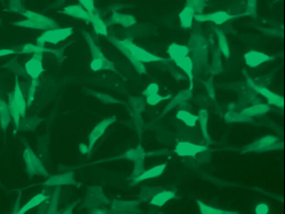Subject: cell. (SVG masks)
Masks as SVG:
<instances>
[{"instance_id": "obj_4", "label": "cell", "mask_w": 285, "mask_h": 214, "mask_svg": "<svg viewBox=\"0 0 285 214\" xmlns=\"http://www.w3.org/2000/svg\"><path fill=\"white\" fill-rule=\"evenodd\" d=\"M282 148H283V143L279 141V139L276 136L266 135L249 144L248 146H246L242 150V152L243 153H261V152L278 150Z\"/></svg>"}, {"instance_id": "obj_43", "label": "cell", "mask_w": 285, "mask_h": 214, "mask_svg": "<svg viewBox=\"0 0 285 214\" xmlns=\"http://www.w3.org/2000/svg\"><path fill=\"white\" fill-rule=\"evenodd\" d=\"M223 70L222 68V62H221V58H220V52L215 51L213 53V64H212V72L217 74L219 72H221Z\"/></svg>"}, {"instance_id": "obj_12", "label": "cell", "mask_w": 285, "mask_h": 214, "mask_svg": "<svg viewBox=\"0 0 285 214\" xmlns=\"http://www.w3.org/2000/svg\"><path fill=\"white\" fill-rule=\"evenodd\" d=\"M244 60H245V63L248 67L255 69V68H258L265 63L273 61L274 57L271 55L265 54L263 52L251 50V51H248L245 53Z\"/></svg>"}, {"instance_id": "obj_48", "label": "cell", "mask_w": 285, "mask_h": 214, "mask_svg": "<svg viewBox=\"0 0 285 214\" xmlns=\"http://www.w3.org/2000/svg\"><path fill=\"white\" fill-rule=\"evenodd\" d=\"M78 2H79V5H81L90 14L96 11L94 0H78Z\"/></svg>"}, {"instance_id": "obj_50", "label": "cell", "mask_w": 285, "mask_h": 214, "mask_svg": "<svg viewBox=\"0 0 285 214\" xmlns=\"http://www.w3.org/2000/svg\"><path fill=\"white\" fill-rule=\"evenodd\" d=\"M269 211H270V208H269L268 204L263 203V202L257 204V206L255 208V212L257 214H267V213H269Z\"/></svg>"}, {"instance_id": "obj_27", "label": "cell", "mask_w": 285, "mask_h": 214, "mask_svg": "<svg viewBox=\"0 0 285 214\" xmlns=\"http://www.w3.org/2000/svg\"><path fill=\"white\" fill-rule=\"evenodd\" d=\"M11 120L12 117L9 111L8 103L2 97H0V127L3 131L7 130Z\"/></svg>"}, {"instance_id": "obj_1", "label": "cell", "mask_w": 285, "mask_h": 214, "mask_svg": "<svg viewBox=\"0 0 285 214\" xmlns=\"http://www.w3.org/2000/svg\"><path fill=\"white\" fill-rule=\"evenodd\" d=\"M109 42L113 44L132 64L138 73L146 74L147 68L145 64L149 63H167V60L148 52L133 43L130 39H118L116 37H108Z\"/></svg>"}, {"instance_id": "obj_11", "label": "cell", "mask_w": 285, "mask_h": 214, "mask_svg": "<svg viewBox=\"0 0 285 214\" xmlns=\"http://www.w3.org/2000/svg\"><path fill=\"white\" fill-rule=\"evenodd\" d=\"M175 65L187 75L189 79V90L192 91L193 90V83H194V63L190 57V55H185L178 57L173 60Z\"/></svg>"}, {"instance_id": "obj_35", "label": "cell", "mask_w": 285, "mask_h": 214, "mask_svg": "<svg viewBox=\"0 0 285 214\" xmlns=\"http://www.w3.org/2000/svg\"><path fill=\"white\" fill-rule=\"evenodd\" d=\"M13 26L15 27H19V28H26V29H33V30H48V28L41 24V23H38L34 20H31V19H27L25 18L24 20H19V21H15L12 23Z\"/></svg>"}, {"instance_id": "obj_29", "label": "cell", "mask_w": 285, "mask_h": 214, "mask_svg": "<svg viewBox=\"0 0 285 214\" xmlns=\"http://www.w3.org/2000/svg\"><path fill=\"white\" fill-rule=\"evenodd\" d=\"M175 117L177 120H179L188 127H195L198 123V115H195L185 109H179L176 112Z\"/></svg>"}, {"instance_id": "obj_30", "label": "cell", "mask_w": 285, "mask_h": 214, "mask_svg": "<svg viewBox=\"0 0 285 214\" xmlns=\"http://www.w3.org/2000/svg\"><path fill=\"white\" fill-rule=\"evenodd\" d=\"M167 55L170 58L171 61L174 59L185 56V55H190L188 46L186 45H180V44H175V43H172L167 48Z\"/></svg>"}, {"instance_id": "obj_38", "label": "cell", "mask_w": 285, "mask_h": 214, "mask_svg": "<svg viewBox=\"0 0 285 214\" xmlns=\"http://www.w3.org/2000/svg\"><path fill=\"white\" fill-rule=\"evenodd\" d=\"M89 93L92 95V96L96 97L97 99H99L100 101H102L103 103L106 104H122V102L118 99L113 98L112 96L102 94V93H98V92H93V91H89Z\"/></svg>"}, {"instance_id": "obj_23", "label": "cell", "mask_w": 285, "mask_h": 214, "mask_svg": "<svg viewBox=\"0 0 285 214\" xmlns=\"http://www.w3.org/2000/svg\"><path fill=\"white\" fill-rule=\"evenodd\" d=\"M89 23H91L93 31L95 32V34L100 35V36H104V37H108L107 25L102 20V18L100 17L99 13H97L96 11H95L94 13H92Z\"/></svg>"}, {"instance_id": "obj_46", "label": "cell", "mask_w": 285, "mask_h": 214, "mask_svg": "<svg viewBox=\"0 0 285 214\" xmlns=\"http://www.w3.org/2000/svg\"><path fill=\"white\" fill-rule=\"evenodd\" d=\"M145 170V159H141L135 161L134 170H133V179L140 176Z\"/></svg>"}, {"instance_id": "obj_26", "label": "cell", "mask_w": 285, "mask_h": 214, "mask_svg": "<svg viewBox=\"0 0 285 214\" xmlns=\"http://www.w3.org/2000/svg\"><path fill=\"white\" fill-rule=\"evenodd\" d=\"M175 192L171 191V190H163L160 192H156L152 198L150 199V203L154 206H158V207H162L164 206L166 203H167L168 201H170L171 199H173L175 197Z\"/></svg>"}, {"instance_id": "obj_51", "label": "cell", "mask_w": 285, "mask_h": 214, "mask_svg": "<svg viewBox=\"0 0 285 214\" xmlns=\"http://www.w3.org/2000/svg\"><path fill=\"white\" fill-rule=\"evenodd\" d=\"M10 9L12 11H16V12H19V9H21V11H23L24 8H22L21 0H11V1H10Z\"/></svg>"}, {"instance_id": "obj_10", "label": "cell", "mask_w": 285, "mask_h": 214, "mask_svg": "<svg viewBox=\"0 0 285 214\" xmlns=\"http://www.w3.org/2000/svg\"><path fill=\"white\" fill-rule=\"evenodd\" d=\"M241 15H232L229 12L226 11H217V12H212V13H207V14H195L194 20L198 22H212L216 25H222L234 18L239 17Z\"/></svg>"}, {"instance_id": "obj_5", "label": "cell", "mask_w": 285, "mask_h": 214, "mask_svg": "<svg viewBox=\"0 0 285 214\" xmlns=\"http://www.w3.org/2000/svg\"><path fill=\"white\" fill-rule=\"evenodd\" d=\"M23 159L26 165L27 173L30 177L33 176H43L48 177L49 174L46 170L43 163L41 160L37 157V155L34 153V151L30 147H26L23 153Z\"/></svg>"}, {"instance_id": "obj_9", "label": "cell", "mask_w": 285, "mask_h": 214, "mask_svg": "<svg viewBox=\"0 0 285 214\" xmlns=\"http://www.w3.org/2000/svg\"><path fill=\"white\" fill-rule=\"evenodd\" d=\"M115 121H116V117H108V118L103 119L101 122H99L93 128L88 136V146L91 150L94 147V145L97 143V141L105 134L106 130Z\"/></svg>"}, {"instance_id": "obj_22", "label": "cell", "mask_w": 285, "mask_h": 214, "mask_svg": "<svg viewBox=\"0 0 285 214\" xmlns=\"http://www.w3.org/2000/svg\"><path fill=\"white\" fill-rule=\"evenodd\" d=\"M19 54H45V53H50L54 54L56 56H60L61 51L60 50H54L50 48H46L45 46L42 45H32V44H26L23 45L19 51Z\"/></svg>"}, {"instance_id": "obj_20", "label": "cell", "mask_w": 285, "mask_h": 214, "mask_svg": "<svg viewBox=\"0 0 285 214\" xmlns=\"http://www.w3.org/2000/svg\"><path fill=\"white\" fill-rule=\"evenodd\" d=\"M191 95H192V91L185 90V91H182L179 94H177L174 97H171V100L167 103V105L164 109V114L168 113L170 110H172L173 108H175L177 106L185 104V102L188 99L191 98Z\"/></svg>"}, {"instance_id": "obj_44", "label": "cell", "mask_w": 285, "mask_h": 214, "mask_svg": "<svg viewBox=\"0 0 285 214\" xmlns=\"http://www.w3.org/2000/svg\"><path fill=\"white\" fill-rule=\"evenodd\" d=\"M38 85H39V80H31L30 87H29V90H28V99H27L28 106H30L32 104V102L34 101Z\"/></svg>"}, {"instance_id": "obj_53", "label": "cell", "mask_w": 285, "mask_h": 214, "mask_svg": "<svg viewBox=\"0 0 285 214\" xmlns=\"http://www.w3.org/2000/svg\"><path fill=\"white\" fill-rule=\"evenodd\" d=\"M78 149H79L80 153H82V154H88V153L91 151V149L89 148V146L86 145V144H83V143H81V144L78 146Z\"/></svg>"}, {"instance_id": "obj_18", "label": "cell", "mask_w": 285, "mask_h": 214, "mask_svg": "<svg viewBox=\"0 0 285 214\" xmlns=\"http://www.w3.org/2000/svg\"><path fill=\"white\" fill-rule=\"evenodd\" d=\"M21 14H22V16H24L27 19H31V20H34V21H36L38 23H41V24L45 25L48 29L57 27V22L54 19L48 17V16H46L44 14L37 13V12L31 11V10H23L21 12Z\"/></svg>"}, {"instance_id": "obj_31", "label": "cell", "mask_w": 285, "mask_h": 214, "mask_svg": "<svg viewBox=\"0 0 285 214\" xmlns=\"http://www.w3.org/2000/svg\"><path fill=\"white\" fill-rule=\"evenodd\" d=\"M216 36L218 39V47H219V52L223 54V56L227 59L231 57V51L230 47L228 44V40L226 38V35L224 32L220 29H216Z\"/></svg>"}, {"instance_id": "obj_28", "label": "cell", "mask_w": 285, "mask_h": 214, "mask_svg": "<svg viewBox=\"0 0 285 214\" xmlns=\"http://www.w3.org/2000/svg\"><path fill=\"white\" fill-rule=\"evenodd\" d=\"M268 111H270V105L264 104V103H258V104H254L250 107L244 109L243 111H241V113L244 116H246L247 118L251 119L252 117L263 115V114L267 113Z\"/></svg>"}, {"instance_id": "obj_6", "label": "cell", "mask_w": 285, "mask_h": 214, "mask_svg": "<svg viewBox=\"0 0 285 214\" xmlns=\"http://www.w3.org/2000/svg\"><path fill=\"white\" fill-rule=\"evenodd\" d=\"M247 82L250 85V87L256 91L258 94H260L261 95H262L266 100L268 105H273L276 107H283V97L273 92H271L270 90L264 88L263 85H261L259 83H257L256 81H254L252 78H250L249 76H247Z\"/></svg>"}, {"instance_id": "obj_7", "label": "cell", "mask_w": 285, "mask_h": 214, "mask_svg": "<svg viewBox=\"0 0 285 214\" xmlns=\"http://www.w3.org/2000/svg\"><path fill=\"white\" fill-rule=\"evenodd\" d=\"M43 55L44 54H33L24 65V71L31 80H39L44 71Z\"/></svg>"}, {"instance_id": "obj_41", "label": "cell", "mask_w": 285, "mask_h": 214, "mask_svg": "<svg viewBox=\"0 0 285 214\" xmlns=\"http://www.w3.org/2000/svg\"><path fill=\"white\" fill-rule=\"evenodd\" d=\"M225 119H226V121L231 122V123H233V122H248L251 120V119L247 118L246 116H244L241 112L237 113L235 111L227 112L225 115Z\"/></svg>"}, {"instance_id": "obj_39", "label": "cell", "mask_w": 285, "mask_h": 214, "mask_svg": "<svg viewBox=\"0 0 285 214\" xmlns=\"http://www.w3.org/2000/svg\"><path fill=\"white\" fill-rule=\"evenodd\" d=\"M172 97L171 95H160L159 93L156 94V95H149V96H146V102L147 104L151 105V106H156L158 104H160L161 102L165 101V100H168Z\"/></svg>"}, {"instance_id": "obj_36", "label": "cell", "mask_w": 285, "mask_h": 214, "mask_svg": "<svg viewBox=\"0 0 285 214\" xmlns=\"http://www.w3.org/2000/svg\"><path fill=\"white\" fill-rule=\"evenodd\" d=\"M198 122L200 124V128H201L204 139L207 142H210V137L208 134V111L207 110L205 109L200 110L198 114Z\"/></svg>"}, {"instance_id": "obj_24", "label": "cell", "mask_w": 285, "mask_h": 214, "mask_svg": "<svg viewBox=\"0 0 285 214\" xmlns=\"http://www.w3.org/2000/svg\"><path fill=\"white\" fill-rule=\"evenodd\" d=\"M148 156V154L145 152L144 148L142 146H138L135 149H130L128 151H126L123 155H120L118 157L112 158L110 159L111 161L114 160H129V161H137V160H141V159H145Z\"/></svg>"}, {"instance_id": "obj_47", "label": "cell", "mask_w": 285, "mask_h": 214, "mask_svg": "<svg viewBox=\"0 0 285 214\" xmlns=\"http://www.w3.org/2000/svg\"><path fill=\"white\" fill-rule=\"evenodd\" d=\"M160 92V85L156 82H151L147 85V88L145 89V91L142 92V95H144L145 97L146 96H149V95H156Z\"/></svg>"}, {"instance_id": "obj_17", "label": "cell", "mask_w": 285, "mask_h": 214, "mask_svg": "<svg viewBox=\"0 0 285 214\" xmlns=\"http://www.w3.org/2000/svg\"><path fill=\"white\" fill-rule=\"evenodd\" d=\"M140 206L139 200H130V201H123V200H114L111 204V208L113 212L116 213H133L138 212Z\"/></svg>"}, {"instance_id": "obj_33", "label": "cell", "mask_w": 285, "mask_h": 214, "mask_svg": "<svg viewBox=\"0 0 285 214\" xmlns=\"http://www.w3.org/2000/svg\"><path fill=\"white\" fill-rule=\"evenodd\" d=\"M198 209L200 211V213L202 214H236V211H229V210H224V209H219L213 206H210L204 202H202L201 200H196Z\"/></svg>"}, {"instance_id": "obj_40", "label": "cell", "mask_w": 285, "mask_h": 214, "mask_svg": "<svg viewBox=\"0 0 285 214\" xmlns=\"http://www.w3.org/2000/svg\"><path fill=\"white\" fill-rule=\"evenodd\" d=\"M205 0H186V5L191 7L196 14L203 13L205 7H206Z\"/></svg>"}, {"instance_id": "obj_3", "label": "cell", "mask_w": 285, "mask_h": 214, "mask_svg": "<svg viewBox=\"0 0 285 214\" xmlns=\"http://www.w3.org/2000/svg\"><path fill=\"white\" fill-rule=\"evenodd\" d=\"M73 33V28H51L45 30L37 39V44L45 46L46 44H59L69 39Z\"/></svg>"}, {"instance_id": "obj_34", "label": "cell", "mask_w": 285, "mask_h": 214, "mask_svg": "<svg viewBox=\"0 0 285 214\" xmlns=\"http://www.w3.org/2000/svg\"><path fill=\"white\" fill-rule=\"evenodd\" d=\"M8 107H9V111H10L12 120L14 122V126L16 128V130H18L19 127H20V124H21V117L22 116H21V113H20L19 109L17 108L16 104L13 101L11 93L8 94Z\"/></svg>"}, {"instance_id": "obj_13", "label": "cell", "mask_w": 285, "mask_h": 214, "mask_svg": "<svg viewBox=\"0 0 285 214\" xmlns=\"http://www.w3.org/2000/svg\"><path fill=\"white\" fill-rule=\"evenodd\" d=\"M109 200L105 196L102 189L98 187H92L89 189L86 198L85 204L90 207H100V205L108 204Z\"/></svg>"}, {"instance_id": "obj_15", "label": "cell", "mask_w": 285, "mask_h": 214, "mask_svg": "<svg viewBox=\"0 0 285 214\" xmlns=\"http://www.w3.org/2000/svg\"><path fill=\"white\" fill-rule=\"evenodd\" d=\"M12 95V98H13V101L14 103L16 104L17 108L19 109L20 113H21V116L22 117H25L26 115V111H27V107H28V104H27V100L23 95V92L21 90V85H20V82L18 80V78L16 77L15 79V83H14V90L13 92L11 93Z\"/></svg>"}, {"instance_id": "obj_52", "label": "cell", "mask_w": 285, "mask_h": 214, "mask_svg": "<svg viewBox=\"0 0 285 214\" xmlns=\"http://www.w3.org/2000/svg\"><path fill=\"white\" fill-rule=\"evenodd\" d=\"M15 54H18V51L15 49H0V58L12 56Z\"/></svg>"}, {"instance_id": "obj_55", "label": "cell", "mask_w": 285, "mask_h": 214, "mask_svg": "<svg viewBox=\"0 0 285 214\" xmlns=\"http://www.w3.org/2000/svg\"><path fill=\"white\" fill-rule=\"evenodd\" d=\"M205 1H207V0H205Z\"/></svg>"}, {"instance_id": "obj_49", "label": "cell", "mask_w": 285, "mask_h": 214, "mask_svg": "<svg viewBox=\"0 0 285 214\" xmlns=\"http://www.w3.org/2000/svg\"><path fill=\"white\" fill-rule=\"evenodd\" d=\"M156 189L154 188H150V187H147V188H142L141 190V193H140V197L142 200H148V199H151L152 196L156 193Z\"/></svg>"}, {"instance_id": "obj_42", "label": "cell", "mask_w": 285, "mask_h": 214, "mask_svg": "<svg viewBox=\"0 0 285 214\" xmlns=\"http://www.w3.org/2000/svg\"><path fill=\"white\" fill-rule=\"evenodd\" d=\"M245 15L251 17H257L258 15V0H247Z\"/></svg>"}, {"instance_id": "obj_16", "label": "cell", "mask_w": 285, "mask_h": 214, "mask_svg": "<svg viewBox=\"0 0 285 214\" xmlns=\"http://www.w3.org/2000/svg\"><path fill=\"white\" fill-rule=\"evenodd\" d=\"M61 13L69 16V17H72V18H76L85 22H90V17L91 14L88 13L81 5L79 4H73V5H69L66 6Z\"/></svg>"}, {"instance_id": "obj_19", "label": "cell", "mask_w": 285, "mask_h": 214, "mask_svg": "<svg viewBox=\"0 0 285 214\" xmlns=\"http://www.w3.org/2000/svg\"><path fill=\"white\" fill-rule=\"evenodd\" d=\"M46 187H60L67 185H75L74 176L72 173H67L62 175H55L50 177L44 184Z\"/></svg>"}, {"instance_id": "obj_8", "label": "cell", "mask_w": 285, "mask_h": 214, "mask_svg": "<svg viewBox=\"0 0 285 214\" xmlns=\"http://www.w3.org/2000/svg\"><path fill=\"white\" fill-rule=\"evenodd\" d=\"M207 151V147L188 141H180L174 148V153L179 157H195Z\"/></svg>"}, {"instance_id": "obj_32", "label": "cell", "mask_w": 285, "mask_h": 214, "mask_svg": "<svg viewBox=\"0 0 285 214\" xmlns=\"http://www.w3.org/2000/svg\"><path fill=\"white\" fill-rule=\"evenodd\" d=\"M47 195L44 192H40L37 193L35 196H33L26 204H24V206L21 207L20 210H18V213H24L27 212L39 205H41L42 203H44L47 200Z\"/></svg>"}, {"instance_id": "obj_54", "label": "cell", "mask_w": 285, "mask_h": 214, "mask_svg": "<svg viewBox=\"0 0 285 214\" xmlns=\"http://www.w3.org/2000/svg\"><path fill=\"white\" fill-rule=\"evenodd\" d=\"M91 212L92 213H106L107 210H104V209H94Z\"/></svg>"}, {"instance_id": "obj_21", "label": "cell", "mask_w": 285, "mask_h": 214, "mask_svg": "<svg viewBox=\"0 0 285 214\" xmlns=\"http://www.w3.org/2000/svg\"><path fill=\"white\" fill-rule=\"evenodd\" d=\"M110 24L120 25L124 28H130L137 23V19L131 14H125L120 12H113L111 18L109 19Z\"/></svg>"}, {"instance_id": "obj_25", "label": "cell", "mask_w": 285, "mask_h": 214, "mask_svg": "<svg viewBox=\"0 0 285 214\" xmlns=\"http://www.w3.org/2000/svg\"><path fill=\"white\" fill-rule=\"evenodd\" d=\"M195 14H196L195 11L191 7L186 5L178 14V19H179L181 27L184 29L191 28L193 26Z\"/></svg>"}, {"instance_id": "obj_45", "label": "cell", "mask_w": 285, "mask_h": 214, "mask_svg": "<svg viewBox=\"0 0 285 214\" xmlns=\"http://www.w3.org/2000/svg\"><path fill=\"white\" fill-rule=\"evenodd\" d=\"M60 192H61V190H60V189H57V190H56V191L54 192V194H53V197H52L51 203H50V205H49V209L47 210V212H49V213H55V212H57L58 205H59Z\"/></svg>"}, {"instance_id": "obj_2", "label": "cell", "mask_w": 285, "mask_h": 214, "mask_svg": "<svg viewBox=\"0 0 285 214\" xmlns=\"http://www.w3.org/2000/svg\"><path fill=\"white\" fill-rule=\"evenodd\" d=\"M188 49L194 66L196 65L197 67H202L207 63L208 46L203 36L192 35V37L189 39Z\"/></svg>"}, {"instance_id": "obj_37", "label": "cell", "mask_w": 285, "mask_h": 214, "mask_svg": "<svg viewBox=\"0 0 285 214\" xmlns=\"http://www.w3.org/2000/svg\"><path fill=\"white\" fill-rule=\"evenodd\" d=\"M131 104L133 107V112H134V119L138 122L141 119V114L144 110V101L141 98H131Z\"/></svg>"}, {"instance_id": "obj_14", "label": "cell", "mask_w": 285, "mask_h": 214, "mask_svg": "<svg viewBox=\"0 0 285 214\" xmlns=\"http://www.w3.org/2000/svg\"><path fill=\"white\" fill-rule=\"evenodd\" d=\"M166 166H167L166 164H160V165L154 166L153 167H151L147 170H144V172H142L140 176L133 179L132 185H138L144 181H148V180H152V179L161 177L165 173Z\"/></svg>"}]
</instances>
